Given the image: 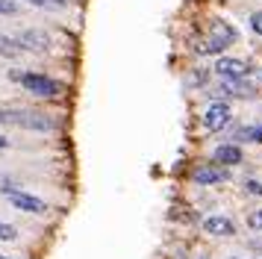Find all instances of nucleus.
Here are the masks:
<instances>
[{"mask_svg": "<svg viewBox=\"0 0 262 259\" xmlns=\"http://www.w3.org/2000/svg\"><path fill=\"white\" fill-rule=\"evenodd\" d=\"M18 239V230H15L12 224L0 221V242H15Z\"/></svg>", "mask_w": 262, "mask_h": 259, "instance_id": "ddd939ff", "label": "nucleus"}, {"mask_svg": "<svg viewBox=\"0 0 262 259\" xmlns=\"http://www.w3.org/2000/svg\"><path fill=\"white\" fill-rule=\"evenodd\" d=\"M191 180H194L198 186H218V183H227V180H230V171H227L224 165L209 162V165L194 168V171H191Z\"/></svg>", "mask_w": 262, "mask_h": 259, "instance_id": "423d86ee", "label": "nucleus"}, {"mask_svg": "<svg viewBox=\"0 0 262 259\" xmlns=\"http://www.w3.org/2000/svg\"><path fill=\"white\" fill-rule=\"evenodd\" d=\"M250 30H253L256 35H262V9L250 15Z\"/></svg>", "mask_w": 262, "mask_h": 259, "instance_id": "a211bd4d", "label": "nucleus"}, {"mask_svg": "<svg viewBox=\"0 0 262 259\" xmlns=\"http://www.w3.org/2000/svg\"><path fill=\"white\" fill-rule=\"evenodd\" d=\"M21 9L15 0H0V15H15V12Z\"/></svg>", "mask_w": 262, "mask_h": 259, "instance_id": "f3484780", "label": "nucleus"}, {"mask_svg": "<svg viewBox=\"0 0 262 259\" xmlns=\"http://www.w3.org/2000/svg\"><path fill=\"white\" fill-rule=\"evenodd\" d=\"M198 259H206V256H198Z\"/></svg>", "mask_w": 262, "mask_h": 259, "instance_id": "412c9836", "label": "nucleus"}, {"mask_svg": "<svg viewBox=\"0 0 262 259\" xmlns=\"http://www.w3.org/2000/svg\"><path fill=\"white\" fill-rule=\"evenodd\" d=\"M33 6H41V9H62L68 0H30Z\"/></svg>", "mask_w": 262, "mask_h": 259, "instance_id": "2eb2a0df", "label": "nucleus"}, {"mask_svg": "<svg viewBox=\"0 0 262 259\" xmlns=\"http://www.w3.org/2000/svg\"><path fill=\"white\" fill-rule=\"evenodd\" d=\"M230 259H242V256H230Z\"/></svg>", "mask_w": 262, "mask_h": 259, "instance_id": "aec40b11", "label": "nucleus"}, {"mask_svg": "<svg viewBox=\"0 0 262 259\" xmlns=\"http://www.w3.org/2000/svg\"><path fill=\"white\" fill-rule=\"evenodd\" d=\"M12 80L24 89V92L36 94V97H59L62 85L59 80H53L48 74H38V71H21V74H12Z\"/></svg>", "mask_w": 262, "mask_h": 259, "instance_id": "7ed1b4c3", "label": "nucleus"}, {"mask_svg": "<svg viewBox=\"0 0 262 259\" xmlns=\"http://www.w3.org/2000/svg\"><path fill=\"white\" fill-rule=\"evenodd\" d=\"M245 191L253 195V198H262V183L259 180H245Z\"/></svg>", "mask_w": 262, "mask_h": 259, "instance_id": "dca6fc26", "label": "nucleus"}, {"mask_svg": "<svg viewBox=\"0 0 262 259\" xmlns=\"http://www.w3.org/2000/svg\"><path fill=\"white\" fill-rule=\"evenodd\" d=\"M236 141H259L262 144V124H248L236 130Z\"/></svg>", "mask_w": 262, "mask_h": 259, "instance_id": "f8f14e48", "label": "nucleus"}, {"mask_svg": "<svg viewBox=\"0 0 262 259\" xmlns=\"http://www.w3.org/2000/svg\"><path fill=\"white\" fill-rule=\"evenodd\" d=\"M212 162L224 165V168H236V165L245 162V153H242V147L236 141H224V144H218L212 150Z\"/></svg>", "mask_w": 262, "mask_h": 259, "instance_id": "6e6552de", "label": "nucleus"}, {"mask_svg": "<svg viewBox=\"0 0 262 259\" xmlns=\"http://www.w3.org/2000/svg\"><path fill=\"white\" fill-rule=\"evenodd\" d=\"M203 233L227 239V235H236V224L230 221L227 215H209V218H203Z\"/></svg>", "mask_w": 262, "mask_h": 259, "instance_id": "9b49d317", "label": "nucleus"}, {"mask_svg": "<svg viewBox=\"0 0 262 259\" xmlns=\"http://www.w3.org/2000/svg\"><path fill=\"white\" fill-rule=\"evenodd\" d=\"M221 92L233 97H256V85L248 82V77H227L221 80Z\"/></svg>", "mask_w": 262, "mask_h": 259, "instance_id": "9d476101", "label": "nucleus"}, {"mask_svg": "<svg viewBox=\"0 0 262 259\" xmlns=\"http://www.w3.org/2000/svg\"><path fill=\"white\" fill-rule=\"evenodd\" d=\"M212 68L221 80H227V77H250V65L245 59H236V56H218V62Z\"/></svg>", "mask_w": 262, "mask_h": 259, "instance_id": "0eeeda50", "label": "nucleus"}, {"mask_svg": "<svg viewBox=\"0 0 262 259\" xmlns=\"http://www.w3.org/2000/svg\"><path fill=\"white\" fill-rule=\"evenodd\" d=\"M0 124H15V127L33 130V133H53L56 130V121L48 112H38V109H3Z\"/></svg>", "mask_w": 262, "mask_h": 259, "instance_id": "f03ea898", "label": "nucleus"}, {"mask_svg": "<svg viewBox=\"0 0 262 259\" xmlns=\"http://www.w3.org/2000/svg\"><path fill=\"white\" fill-rule=\"evenodd\" d=\"M18 41H21V47L24 50H36V53H48L50 50V35L41 33V30H24V33L18 35Z\"/></svg>", "mask_w": 262, "mask_h": 259, "instance_id": "1a4fd4ad", "label": "nucleus"}, {"mask_svg": "<svg viewBox=\"0 0 262 259\" xmlns=\"http://www.w3.org/2000/svg\"><path fill=\"white\" fill-rule=\"evenodd\" d=\"M27 3H30V0H27Z\"/></svg>", "mask_w": 262, "mask_h": 259, "instance_id": "4be33fe9", "label": "nucleus"}, {"mask_svg": "<svg viewBox=\"0 0 262 259\" xmlns=\"http://www.w3.org/2000/svg\"><path fill=\"white\" fill-rule=\"evenodd\" d=\"M248 227L250 230H256V233H262V209H253L248 215Z\"/></svg>", "mask_w": 262, "mask_h": 259, "instance_id": "4468645a", "label": "nucleus"}, {"mask_svg": "<svg viewBox=\"0 0 262 259\" xmlns=\"http://www.w3.org/2000/svg\"><path fill=\"white\" fill-rule=\"evenodd\" d=\"M0 259H15V256H3V253H0Z\"/></svg>", "mask_w": 262, "mask_h": 259, "instance_id": "6ab92c4d", "label": "nucleus"}, {"mask_svg": "<svg viewBox=\"0 0 262 259\" xmlns=\"http://www.w3.org/2000/svg\"><path fill=\"white\" fill-rule=\"evenodd\" d=\"M230 118H233L230 103H224V100H212V103L206 106V112H203V127L209 130V133H221V130L230 124Z\"/></svg>", "mask_w": 262, "mask_h": 259, "instance_id": "39448f33", "label": "nucleus"}, {"mask_svg": "<svg viewBox=\"0 0 262 259\" xmlns=\"http://www.w3.org/2000/svg\"><path fill=\"white\" fill-rule=\"evenodd\" d=\"M236 38H238L236 27L227 21V18H212L209 27H206V38L194 45V53L198 56H221Z\"/></svg>", "mask_w": 262, "mask_h": 259, "instance_id": "f257e3e1", "label": "nucleus"}, {"mask_svg": "<svg viewBox=\"0 0 262 259\" xmlns=\"http://www.w3.org/2000/svg\"><path fill=\"white\" fill-rule=\"evenodd\" d=\"M0 191H3V198L12 203L18 212H27V215H45L48 212V203L36 195H30L24 188H18L15 183H6V180H0Z\"/></svg>", "mask_w": 262, "mask_h": 259, "instance_id": "20e7f679", "label": "nucleus"}]
</instances>
